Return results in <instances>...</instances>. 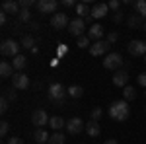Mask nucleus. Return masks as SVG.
<instances>
[{"instance_id": "obj_19", "label": "nucleus", "mask_w": 146, "mask_h": 144, "mask_svg": "<svg viewBox=\"0 0 146 144\" xmlns=\"http://www.w3.org/2000/svg\"><path fill=\"white\" fill-rule=\"evenodd\" d=\"M33 138H35V142L37 144H49V133H47L45 129H35V133H33Z\"/></svg>"}, {"instance_id": "obj_10", "label": "nucleus", "mask_w": 146, "mask_h": 144, "mask_svg": "<svg viewBox=\"0 0 146 144\" xmlns=\"http://www.w3.org/2000/svg\"><path fill=\"white\" fill-rule=\"evenodd\" d=\"M109 47H111V45L107 43V39H105V41H103V39H101V41H96V43H92V47H90V55L92 56H101V55H105V53L109 51Z\"/></svg>"}, {"instance_id": "obj_37", "label": "nucleus", "mask_w": 146, "mask_h": 144, "mask_svg": "<svg viewBox=\"0 0 146 144\" xmlns=\"http://www.w3.org/2000/svg\"><path fill=\"white\" fill-rule=\"evenodd\" d=\"M4 98H6V100H8V101H14V100H16V94H14V90H4Z\"/></svg>"}, {"instance_id": "obj_28", "label": "nucleus", "mask_w": 146, "mask_h": 144, "mask_svg": "<svg viewBox=\"0 0 146 144\" xmlns=\"http://www.w3.org/2000/svg\"><path fill=\"white\" fill-rule=\"evenodd\" d=\"M135 10L140 18H146V0H138L135 4Z\"/></svg>"}, {"instance_id": "obj_14", "label": "nucleus", "mask_w": 146, "mask_h": 144, "mask_svg": "<svg viewBox=\"0 0 146 144\" xmlns=\"http://www.w3.org/2000/svg\"><path fill=\"white\" fill-rule=\"evenodd\" d=\"M113 84L117 88H127V84H129V72L127 70H117L113 74Z\"/></svg>"}, {"instance_id": "obj_39", "label": "nucleus", "mask_w": 146, "mask_h": 144, "mask_svg": "<svg viewBox=\"0 0 146 144\" xmlns=\"http://www.w3.org/2000/svg\"><path fill=\"white\" fill-rule=\"evenodd\" d=\"M136 82H138V86H144V88H146V72H142V74H138V78H136Z\"/></svg>"}, {"instance_id": "obj_40", "label": "nucleus", "mask_w": 146, "mask_h": 144, "mask_svg": "<svg viewBox=\"0 0 146 144\" xmlns=\"http://www.w3.org/2000/svg\"><path fill=\"white\" fill-rule=\"evenodd\" d=\"M8 144H23V140L18 136H12V138H8Z\"/></svg>"}, {"instance_id": "obj_25", "label": "nucleus", "mask_w": 146, "mask_h": 144, "mask_svg": "<svg viewBox=\"0 0 146 144\" xmlns=\"http://www.w3.org/2000/svg\"><path fill=\"white\" fill-rule=\"evenodd\" d=\"M22 47L23 49H31V51L37 49V47H35V39L31 37V35H23L22 37Z\"/></svg>"}, {"instance_id": "obj_45", "label": "nucleus", "mask_w": 146, "mask_h": 144, "mask_svg": "<svg viewBox=\"0 0 146 144\" xmlns=\"http://www.w3.org/2000/svg\"><path fill=\"white\" fill-rule=\"evenodd\" d=\"M144 62H146V56H144Z\"/></svg>"}, {"instance_id": "obj_9", "label": "nucleus", "mask_w": 146, "mask_h": 144, "mask_svg": "<svg viewBox=\"0 0 146 144\" xmlns=\"http://www.w3.org/2000/svg\"><path fill=\"white\" fill-rule=\"evenodd\" d=\"M84 129H86V125H84V121L80 117H72V119L66 121V131L70 134H80Z\"/></svg>"}, {"instance_id": "obj_8", "label": "nucleus", "mask_w": 146, "mask_h": 144, "mask_svg": "<svg viewBox=\"0 0 146 144\" xmlns=\"http://www.w3.org/2000/svg\"><path fill=\"white\" fill-rule=\"evenodd\" d=\"M35 6H37V10L41 12V14H56L58 2L56 0H39Z\"/></svg>"}, {"instance_id": "obj_24", "label": "nucleus", "mask_w": 146, "mask_h": 144, "mask_svg": "<svg viewBox=\"0 0 146 144\" xmlns=\"http://www.w3.org/2000/svg\"><path fill=\"white\" fill-rule=\"evenodd\" d=\"M68 96L74 98V100H78V98L84 96V88H82V86H70V88H68Z\"/></svg>"}, {"instance_id": "obj_23", "label": "nucleus", "mask_w": 146, "mask_h": 144, "mask_svg": "<svg viewBox=\"0 0 146 144\" xmlns=\"http://www.w3.org/2000/svg\"><path fill=\"white\" fill-rule=\"evenodd\" d=\"M127 23H129V27H140V25H144V22H142V18H140L138 14H133V16H129V20H127Z\"/></svg>"}, {"instance_id": "obj_12", "label": "nucleus", "mask_w": 146, "mask_h": 144, "mask_svg": "<svg viewBox=\"0 0 146 144\" xmlns=\"http://www.w3.org/2000/svg\"><path fill=\"white\" fill-rule=\"evenodd\" d=\"M129 53L133 56H146V41H131Z\"/></svg>"}, {"instance_id": "obj_13", "label": "nucleus", "mask_w": 146, "mask_h": 144, "mask_svg": "<svg viewBox=\"0 0 146 144\" xmlns=\"http://www.w3.org/2000/svg\"><path fill=\"white\" fill-rule=\"evenodd\" d=\"M2 12L6 14V16H20V4L18 2H14V0H6V2H2Z\"/></svg>"}, {"instance_id": "obj_33", "label": "nucleus", "mask_w": 146, "mask_h": 144, "mask_svg": "<svg viewBox=\"0 0 146 144\" xmlns=\"http://www.w3.org/2000/svg\"><path fill=\"white\" fill-rule=\"evenodd\" d=\"M8 131H10V123H8V121H2V123H0V136L4 138V136L8 134Z\"/></svg>"}, {"instance_id": "obj_32", "label": "nucleus", "mask_w": 146, "mask_h": 144, "mask_svg": "<svg viewBox=\"0 0 146 144\" xmlns=\"http://www.w3.org/2000/svg\"><path fill=\"white\" fill-rule=\"evenodd\" d=\"M18 4H20V10H29L33 4H37V2H35V0H20Z\"/></svg>"}, {"instance_id": "obj_17", "label": "nucleus", "mask_w": 146, "mask_h": 144, "mask_svg": "<svg viewBox=\"0 0 146 144\" xmlns=\"http://www.w3.org/2000/svg\"><path fill=\"white\" fill-rule=\"evenodd\" d=\"M76 14H78L84 22H88V20L92 18V8L86 4V2H80V4H76Z\"/></svg>"}, {"instance_id": "obj_30", "label": "nucleus", "mask_w": 146, "mask_h": 144, "mask_svg": "<svg viewBox=\"0 0 146 144\" xmlns=\"http://www.w3.org/2000/svg\"><path fill=\"white\" fill-rule=\"evenodd\" d=\"M80 47V49H86V47H92L90 45V37H88V35H82V37H80L78 39V43H76Z\"/></svg>"}, {"instance_id": "obj_47", "label": "nucleus", "mask_w": 146, "mask_h": 144, "mask_svg": "<svg viewBox=\"0 0 146 144\" xmlns=\"http://www.w3.org/2000/svg\"><path fill=\"white\" fill-rule=\"evenodd\" d=\"M144 94H146V92H144Z\"/></svg>"}, {"instance_id": "obj_34", "label": "nucleus", "mask_w": 146, "mask_h": 144, "mask_svg": "<svg viewBox=\"0 0 146 144\" xmlns=\"http://www.w3.org/2000/svg\"><path fill=\"white\" fill-rule=\"evenodd\" d=\"M117 39H119V33H117V31H111V33L107 35V43H109V45L117 43Z\"/></svg>"}, {"instance_id": "obj_29", "label": "nucleus", "mask_w": 146, "mask_h": 144, "mask_svg": "<svg viewBox=\"0 0 146 144\" xmlns=\"http://www.w3.org/2000/svg\"><path fill=\"white\" fill-rule=\"evenodd\" d=\"M101 117H103V109L101 107H94L90 113V121H100Z\"/></svg>"}, {"instance_id": "obj_46", "label": "nucleus", "mask_w": 146, "mask_h": 144, "mask_svg": "<svg viewBox=\"0 0 146 144\" xmlns=\"http://www.w3.org/2000/svg\"><path fill=\"white\" fill-rule=\"evenodd\" d=\"M80 144H84V142H80Z\"/></svg>"}, {"instance_id": "obj_26", "label": "nucleus", "mask_w": 146, "mask_h": 144, "mask_svg": "<svg viewBox=\"0 0 146 144\" xmlns=\"http://www.w3.org/2000/svg\"><path fill=\"white\" fill-rule=\"evenodd\" d=\"M64 142H66V136L62 133H53L49 138V144H64Z\"/></svg>"}, {"instance_id": "obj_22", "label": "nucleus", "mask_w": 146, "mask_h": 144, "mask_svg": "<svg viewBox=\"0 0 146 144\" xmlns=\"http://www.w3.org/2000/svg\"><path fill=\"white\" fill-rule=\"evenodd\" d=\"M12 66H14V70H18V72H22L23 68L27 66V58L23 55H18L16 58H12Z\"/></svg>"}, {"instance_id": "obj_15", "label": "nucleus", "mask_w": 146, "mask_h": 144, "mask_svg": "<svg viewBox=\"0 0 146 144\" xmlns=\"http://www.w3.org/2000/svg\"><path fill=\"white\" fill-rule=\"evenodd\" d=\"M103 33H105L103 25H101V23H94V25L90 27V31H88V37H90L92 41L96 43V41H101V37H103Z\"/></svg>"}, {"instance_id": "obj_1", "label": "nucleus", "mask_w": 146, "mask_h": 144, "mask_svg": "<svg viewBox=\"0 0 146 144\" xmlns=\"http://www.w3.org/2000/svg\"><path fill=\"white\" fill-rule=\"evenodd\" d=\"M107 115L111 117L113 121H127L129 115H131V107H129V101L119 100V101H113L107 109Z\"/></svg>"}, {"instance_id": "obj_36", "label": "nucleus", "mask_w": 146, "mask_h": 144, "mask_svg": "<svg viewBox=\"0 0 146 144\" xmlns=\"http://www.w3.org/2000/svg\"><path fill=\"white\" fill-rule=\"evenodd\" d=\"M107 6H109V10H115V12H119V0H111V2H107Z\"/></svg>"}, {"instance_id": "obj_4", "label": "nucleus", "mask_w": 146, "mask_h": 144, "mask_svg": "<svg viewBox=\"0 0 146 144\" xmlns=\"http://www.w3.org/2000/svg\"><path fill=\"white\" fill-rule=\"evenodd\" d=\"M49 121H51V117L47 115L45 109H35L31 113V123L37 129H45V125H49Z\"/></svg>"}, {"instance_id": "obj_44", "label": "nucleus", "mask_w": 146, "mask_h": 144, "mask_svg": "<svg viewBox=\"0 0 146 144\" xmlns=\"http://www.w3.org/2000/svg\"><path fill=\"white\" fill-rule=\"evenodd\" d=\"M142 27H144V31H146V22H144V25H142Z\"/></svg>"}, {"instance_id": "obj_42", "label": "nucleus", "mask_w": 146, "mask_h": 144, "mask_svg": "<svg viewBox=\"0 0 146 144\" xmlns=\"http://www.w3.org/2000/svg\"><path fill=\"white\" fill-rule=\"evenodd\" d=\"M6 22H8V16L2 12V14H0V23H6Z\"/></svg>"}, {"instance_id": "obj_2", "label": "nucleus", "mask_w": 146, "mask_h": 144, "mask_svg": "<svg viewBox=\"0 0 146 144\" xmlns=\"http://www.w3.org/2000/svg\"><path fill=\"white\" fill-rule=\"evenodd\" d=\"M20 47L22 43H18V41H14V39H6L2 47H0V53L4 56H12V58H16V56L20 55Z\"/></svg>"}, {"instance_id": "obj_43", "label": "nucleus", "mask_w": 146, "mask_h": 144, "mask_svg": "<svg viewBox=\"0 0 146 144\" xmlns=\"http://www.w3.org/2000/svg\"><path fill=\"white\" fill-rule=\"evenodd\" d=\"M103 144H119V142H117L115 138H109V140H105V142H103Z\"/></svg>"}, {"instance_id": "obj_5", "label": "nucleus", "mask_w": 146, "mask_h": 144, "mask_svg": "<svg viewBox=\"0 0 146 144\" xmlns=\"http://www.w3.org/2000/svg\"><path fill=\"white\" fill-rule=\"evenodd\" d=\"M121 64H123V56L119 55V53H109V55L105 56V60H103L105 70H119Z\"/></svg>"}, {"instance_id": "obj_38", "label": "nucleus", "mask_w": 146, "mask_h": 144, "mask_svg": "<svg viewBox=\"0 0 146 144\" xmlns=\"http://www.w3.org/2000/svg\"><path fill=\"white\" fill-rule=\"evenodd\" d=\"M113 22H115V23H121V22H123V12H121V10L113 14Z\"/></svg>"}, {"instance_id": "obj_11", "label": "nucleus", "mask_w": 146, "mask_h": 144, "mask_svg": "<svg viewBox=\"0 0 146 144\" xmlns=\"http://www.w3.org/2000/svg\"><path fill=\"white\" fill-rule=\"evenodd\" d=\"M12 86H14L16 90H27V86H29V78H27V74L16 72V74L12 76Z\"/></svg>"}, {"instance_id": "obj_6", "label": "nucleus", "mask_w": 146, "mask_h": 144, "mask_svg": "<svg viewBox=\"0 0 146 144\" xmlns=\"http://www.w3.org/2000/svg\"><path fill=\"white\" fill-rule=\"evenodd\" d=\"M84 29H86V22L82 20V18H74V20H70V25H68V33L72 35V37H82L84 33Z\"/></svg>"}, {"instance_id": "obj_18", "label": "nucleus", "mask_w": 146, "mask_h": 144, "mask_svg": "<svg viewBox=\"0 0 146 144\" xmlns=\"http://www.w3.org/2000/svg\"><path fill=\"white\" fill-rule=\"evenodd\" d=\"M49 127H51L55 133H60V129H66V121H64L62 117L55 115V117H51V121H49Z\"/></svg>"}, {"instance_id": "obj_20", "label": "nucleus", "mask_w": 146, "mask_h": 144, "mask_svg": "<svg viewBox=\"0 0 146 144\" xmlns=\"http://www.w3.org/2000/svg\"><path fill=\"white\" fill-rule=\"evenodd\" d=\"M16 74L14 72V66H12V62H6V60H2L0 62V76L2 78H12Z\"/></svg>"}, {"instance_id": "obj_41", "label": "nucleus", "mask_w": 146, "mask_h": 144, "mask_svg": "<svg viewBox=\"0 0 146 144\" xmlns=\"http://www.w3.org/2000/svg\"><path fill=\"white\" fill-rule=\"evenodd\" d=\"M60 4H62L64 8H72V6H74V2H72V0H62Z\"/></svg>"}, {"instance_id": "obj_35", "label": "nucleus", "mask_w": 146, "mask_h": 144, "mask_svg": "<svg viewBox=\"0 0 146 144\" xmlns=\"http://www.w3.org/2000/svg\"><path fill=\"white\" fill-rule=\"evenodd\" d=\"M8 105H10V103H8V100L2 96V100H0V113H6V111H8Z\"/></svg>"}, {"instance_id": "obj_7", "label": "nucleus", "mask_w": 146, "mask_h": 144, "mask_svg": "<svg viewBox=\"0 0 146 144\" xmlns=\"http://www.w3.org/2000/svg\"><path fill=\"white\" fill-rule=\"evenodd\" d=\"M51 25L60 31V29H64V27L70 25V20H68V16L64 12H58V14H53V16H51Z\"/></svg>"}, {"instance_id": "obj_31", "label": "nucleus", "mask_w": 146, "mask_h": 144, "mask_svg": "<svg viewBox=\"0 0 146 144\" xmlns=\"http://www.w3.org/2000/svg\"><path fill=\"white\" fill-rule=\"evenodd\" d=\"M18 18H20V22H23V23H29V20H31V12H29V10H22Z\"/></svg>"}, {"instance_id": "obj_27", "label": "nucleus", "mask_w": 146, "mask_h": 144, "mask_svg": "<svg viewBox=\"0 0 146 144\" xmlns=\"http://www.w3.org/2000/svg\"><path fill=\"white\" fill-rule=\"evenodd\" d=\"M136 98V90L133 88V86H127V88H123V100L125 101H131Z\"/></svg>"}, {"instance_id": "obj_21", "label": "nucleus", "mask_w": 146, "mask_h": 144, "mask_svg": "<svg viewBox=\"0 0 146 144\" xmlns=\"http://www.w3.org/2000/svg\"><path fill=\"white\" fill-rule=\"evenodd\" d=\"M86 133H88V136H100L101 134V127H100V123L98 121H90L88 125H86Z\"/></svg>"}, {"instance_id": "obj_3", "label": "nucleus", "mask_w": 146, "mask_h": 144, "mask_svg": "<svg viewBox=\"0 0 146 144\" xmlns=\"http://www.w3.org/2000/svg\"><path fill=\"white\" fill-rule=\"evenodd\" d=\"M68 96V90H64L62 84H58V82H53L51 86H49V98L53 101H58V103H62V100Z\"/></svg>"}, {"instance_id": "obj_16", "label": "nucleus", "mask_w": 146, "mask_h": 144, "mask_svg": "<svg viewBox=\"0 0 146 144\" xmlns=\"http://www.w3.org/2000/svg\"><path fill=\"white\" fill-rule=\"evenodd\" d=\"M107 12H109V6L107 4H94L92 6V18L94 20H101V18L107 16Z\"/></svg>"}]
</instances>
